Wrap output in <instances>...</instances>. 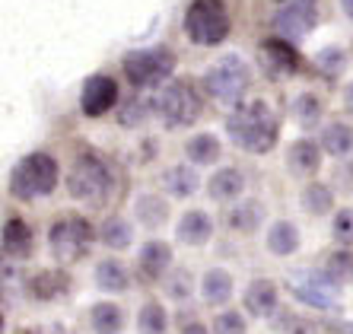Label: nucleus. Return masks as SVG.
Returning a JSON list of instances; mask_svg holds the SVG:
<instances>
[{"label": "nucleus", "instance_id": "f257e3e1", "mask_svg": "<svg viewBox=\"0 0 353 334\" xmlns=\"http://www.w3.org/2000/svg\"><path fill=\"white\" fill-rule=\"evenodd\" d=\"M226 130H230L232 144L248 153H268L277 144V118L268 102H248L239 112H232Z\"/></svg>", "mask_w": 353, "mask_h": 334}, {"label": "nucleus", "instance_id": "f03ea898", "mask_svg": "<svg viewBox=\"0 0 353 334\" xmlns=\"http://www.w3.org/2000/svg\"><path fill=\"white\" fill-rule=\"evenodd\" d=\"M58 163L48 153H29L19 159V166L10 175V191L23 201L32 197H45L58 188Z\"/></svg>", "mask_w": 353, "mask_h": 334}, {"label": "nucleus", "instance_id": "7ed1b4c3", "mask_svg": "<svg viewBox=\"0 0 353 334\" xmlns=\"http://www.w3.org/2000/svg\"><path fill=\"white\" fill-rule=\"evenodd\" d=\"M185 35L194 45H220L230 35V13L223 7V0H191L185 13Z\"/></svg>", "mask_w": 353, "mask_h": 334}, {"label": "nucleus", "instance_id": "20e7f679", "mask_svg": "<svg viewBox=\"0 0 353 334\" xmlns=\"http://www.w3.org/2000/svg\"><path fill=\"white\" fill-rule=\"evenodd\" d=\"M204 86L207 92L223 102V106H236L239 99L245 96V86H248V67L242 64L239 55H226L220 57L204 77Z\"/></svg>", "mask_w": 353, "mask_h": 334}, {"label": "nucleus", "instance_id": "39448f33", "mask_svg": "<svg viewBox=\"0 0 353 334\" xmlns=\"http://www.w3.org/2000/svg\"><path fill=\"white\" fill-rule=\"evenodd\" d=\"M175 70V57L165 48H147V51H131L124 57V77L137 86V90H150L169 80Z\"/></svg>", "mask_w": 353, "mask_h": 334}, {"label": "nucleus", "instance_id": "423d86ee", "mask_svg": "<svg viewBox=\"0 0 353 334\" xmlns=\"http://www.w3.org/2000/svg\"><path fill=\"white\" fill-rule=\"evenodd\" d=\"M67 188L80 201L99 204L112 191V172H108V166L99 156H80L74 163V169H70V175H67Z\"/></svg>", "mask_w": 353, "mask_h": 334}, {"label": "nucleus", "instance_id": "0eeeda50", "mask_svg": "<svg viewBox=\"0 0 353 334\" xmlns=\"http://www.w3.org/2000/svg\"><path fill=\"white\" fill-rule=\"evenodd\" d=\"M153 106H157L165 128H188L201 115V99L188 83H169Z\"/></svg>", "mask_w": 353, "mask_h": 334}, {"label": "nucleus", "instance_id": "6e6552de", "mask_svg": "<svg viewBox=\"0 0 353 334\" xmlns=\"http://www.w3.org/2000/svg\"><path fill=\"white\" fill-rule=\"evenodd\" d=\"M48 245H51V255L58 261H77L83 255L90 252L92 245V226L80 217H67V220L54 223L48 233Z\"/></svg>", "mask_w": 353, "mask_h": 334}, {"label": "nucleus", "instance_id": "1a4fd4ad", "mask_svg": "<svg viewBox=\"0 0 353 334\" xmlns=\"http://www.w3.org/2000/svg\"><path fill=\"white\" fill-rule=\"evenodd\" d=\"M319 23V3L315 0H290L277 10L274 17V29L283 39H305Z\"/></svg>", "mask_w": 353, "mask_h": 334}, {"label": "nucleus", "instance_id": "9d476101", "mask_svg": "<svg viewBox=\"0 0 353 334\" xmlns=\"http://www.w3.org/2000/svg\"><path fill=\"white\" fill-rule=\"evenodd\" d=\"M118 102V83L112 77H90V80L83 83V92H80V108L83 115H90V118H99V115H105L108 108H115Z\"/></svg>", "mask_w": 353, "mask_h": 334}, {"label": "nucleus", "instance_id": "9b49d317", "mask_svg": "<svg viewBox=\"0 0 353 334\" xmlns=\"http://www.w3.org/2000/svg\"><path fill=\"white\" fill-rule=\"evenodd\" d=\"M261 61H264V70L271 77H287L293 74L299 67V55L290 41H280V39H271L261 45Z\"/></svg>", "mask_w": 353, "mask_h": 334}, {"label": "nucleus", "instance_id": "f8f14e48", "mask_svg": "<svg viewBox=\"0 0 353 334\" xmlns=\"http://www.w3.org/2000/svg\"><path fill=\"white\" fill-rule=\"evenodd\" d=\"M169 268H172V248L165 242L153 239V242H147L140 248V274L147 280H159Z\"/></svg>", "mask_w": 353, "mask_h": 334}, {"label": "nucleus", "instance_id": "ddd939ff", "mask_svg": "<svg viewBox=\"0 0 353 334\" xmlns=\"http://www.w3.org/2000/svg\"><path fill=\"white\" fill-rule=\"evenodd\" d=\"M245 309L258 318L274 315V309H277V286L271 280H252L245 290Z\"/></svg>", "mask_w": 353, "mask_h": 334}, {"label": "nucleus", "instance_id": "4468645a", "mask_svg": "<svg viewBox=\"0 0 353 334\" xmlns=\"http://www.w3.org/2000/svg\"><path fill=\"white\" fill-rule=\"evenodd\" d=\"M175 233H179V239L185 245H204L207 239L214 236V223H210V217H207L204 210H188L179 220Z\"/></svg>", "mask_w": 353, "mask_h": 334}, {"label": "nucleus", "instance_id": "2eb2a0df", "mask_svg": "<svg viewBox=\"0 0 353 334\" xmlns=\"http://www.w3.org/2000/svg\"><path fill=\"white\" fill-rule=\"evenodd\" d=\"M319 163H321V150L312 140H296L287 153V166L293 175H312L319 169Z\"/></svg>", "mask_w": 353, "mask_h": 334}, {"label": "nucleus", "instance_id": "dca6fc26", "mask_svg": "<svg viewBox=\"0 0 353 334\" xmlns=\"http://www.w3.org/2000/svg\"><path fill=\"white\" fill-rule=\"evenodd\" d=\"M201 296H204L210 306H223V302H230L232 296V277L230 271L223 268H210L201 280Z\"/></svg>", "mask_w": 353, "mask_h": 334}, {"label": "nucleus", "instance_id": "f3484780", "mask_svg": "<svg viewBox=\"0 0 353 334\" xmlns=\"http://www.w3.org/2000/svg\"><path fill=\"white\" fill-rule=\"evenodd\" d=\"M3 252L10 258H26V255L32 252V233H29V226L19 217L3 223Z\"/></svg>", "mask_w": 353, "mask_h": 334}, {"label": "nucleus", "instance_id": "a211bd4d", "mask_svg": "<svg viewBox=\"0 0 353 334\" xmlns=\"http://www.w3.org/2000/svg\"><path fill=\"white\" fill-rule=\"evenodd\" d=\"M96 284H99V290H105V293H124L128 284H131V277H128V271H124L121 261L105 258V261H99V268H96Z\"/></svg>", "mask_w": 353, "mask_h": 334}, {"label": "nucleus", "instance_id": "6ab92c4d", "mask_svg": "<svg viewBox=\"0 0 353 334\" xmlns=\"http://www.w3.org/2000/svg\"><path fill=\"white\" fill-rule=\"evenodd\" d=\"M242 188H245L242 172L239 169H220V172H214V179H210L207 191H210L214 201H232V197L242 195Z\"/></svg>", "mask_w": 353, "mask_h": 334}, {"label": "nucleus", "instance_id": "aec40b11", "mask_svg": "<svg viewBox=\"0 0 353 334\" xmlns=\"http://www.w3.org/2000/svg\"><path fill=\"white\" fill-rule=\"evenodd\" d=\"M296 248H299V229H296L293 223L280 220V223H274V226L268 229V252L287 258V255H293Z\"/></svg>", "mask_w": 353, "mask_h": 334}, {"label": "nucleus", "instance_id": "412c9836", "mask_svg": "<svg viewBox=\"0 0 353 334\" xmlns=\"http://www.w3.org/2000/svg\"><path fill=\"white\" fill-rule=\"evenodd\" d=\"M163 185L172 197H188L197 191L201 181H197V172L191 166H172V169L163 172Z\"/></svg>", "mask_w": 353, "mask_h": 334}, {"label": "nucleus", "instance_id": "4be33fe9", "mask_svg": "<svg viewBox=\"0 0 353 334\" xmlns=\"http://www.w3.org/2000/svg\"><path fill=\"white\" fill-rule=\"evenodd\" d=\"M321 150L331 156H347L353 153V128L350 124H328V128L321 130Z\"/></svg>", "mask_w": 353, "mask_h": 334}, {"label": "nucleus", "instance_id": "5701e85b", "mask_svg": "<svg viewBox=\"0 0 353 334\" xmlns=\"http://www.w3.org/2000/svg\"><path fill=\"white\" fill-rule=\"evenodd\" d=\"M185 153L194 166H214L220 159V140L214 134H194V137L185 144Z\"/></svg>", "mask_w": 353, "mask_h": 334}, {"label": "nucleus", "instance_id": "b1692460", "mask_svg": "<svg viewBox=\"0 0 353 334\" xmlns=\"http://www.w3.org/2000/svg\"><path fill=\"white\" fill-rule=\"evenodd\" d=\"M90 322L96 334H118L124 328V315L115 302H96L90 309Z\"/></svg>", "mask_w": 353, "mask_h": 334}, {"label": "nucleus", "instance_id": "393cba45", "mask_svg": "<svg viewBox=\"0 0 353 334\" xmlns=\"http://www.w3.org/2000/svg\"><path fill=\"white\" fill-rule=\"evenodd\" d=\"M264 220V207L261 201H245V204H236L230 210V226L239 233H255Z\"/></svg>", "mask_w": 353, "mask_h": 334}, {"label": "nucleus", "instance_id": "a878e982", "mask_svg": "<svg viewBox=\"0 0 353 334\" xmlns=\"http://www.w3.org/2000/svg\"><path fill=\"white\" fill-rule=\"evenodd\" d=\"M134 210H137L140 223H143V226H150V229L163 226L165 217H169V207H165V201H163V197H157V195H140L137 204H134Z\"/></svg>", "mask_w": 353, "mask_h": 334}, {"label": "nucleus", "instance_id": "bb28decb", "mask_svg": "<svg viewBox=\"0 0 353 334\" xmlns=\"http://www.w3.org/2000/svg\"><path fill=\"white\" fill-rule=\"evenodd\" d=\"M102 242L108 245V248H128L131 245V236H134V229H131V223L124 220V217H108L105 220V226H102Z\"/></svg>", "mask_w": 353, "mask_h": 334}, {"label": "nucleus", "instance_id": "cd10ccee", "mask_svg": "<svg viewBox=\"0 0 353 334\" xmlns=\"http://www.w3.org/2000/svg\"><path fill=\"white\" fill-rule=\"evenodd\" d=\"M165 312L159 302H143L137 312V331L140 334H165Z\"/></svg>", "mask_w": 353, "mask_h": 334}, {"label": "nucleus", "instance_id": "c85d7f7f", "mask_svg": "<svg viewBox=\"0 0 353 334\" xmlns=\"http://www.w3.org/2000/svg\"><path fill=\"white\" fill-rule=\"evenodd\" d=\"M303 207L309 213H328L334 207V195H331L328 185H321V181H312V185H305L303 191Z\"/></svg>", "mask_w": 353, "mask_h": 334}, {"label": "nucleus", "instance_id": "c756f323", "mask_svg": "<svg viewBox=\"0 0 353 334\" xmlns=\"http://www.w3.org/2000/svg\"><path fill=\"white\" fill-rule=\"evenodd\" d=\"M293 296L296 299H303V302H309V306H315V309H328V312L337 309L334 296L325 293V290H319V286H312V284H293Z\"/></svg>", "mask_w": 353, "mask_h": 334}, {"label": "nucleus", "instance_id": "7c9ffc66", "mask_svg": "<svg viewBox=\"0 0 353 334\" xmlns=\"http://www.w3.org/2000/svg\"><path fill=\"white\" fill-rule=\"evenodd\" d=\"M150 108H157V106H150L147 99H140V96H134V99H128L121 108H118V121L124 124V128H134V124H140V121H147V115H150Z\"/></svg>", "mask_w": 353, "mask_h": 334}, {"label": "nucleus", "instance_id": "2f4dec72", "mask_svg": "<svg viewBox=\"0 0 353 334\" xmlns=\"http://www.w3.org/2000/svg\"><path fill=\"white\" fill-rule=\"evenodd\" d=\"M325 271L337 284H350L353 280V255L350 252H334L328 261H325Z\"/></svg>", "mask_w": 353, "mask_h": 334}, {"label": "nucleus", "instance_id": "473e14b6", "mask_svg": "<svg viewBox=\"0 0 353 334\" xmlns=\"http://www.w3.org/2000/svg\"><path fill=\"white\" fill-rule=\"evenodd\" d=\"M293 112H296V118H299V124L303 128H312V124H319V118H321V102L315 96H299L296 99V106H293Z\"/></svg>", "mask_w": 353, "mask_h": 334}, {"label": "nucleus", "instance_id": "72a5a7b5", "mask_svg": "<svg viewBox=\"0 0 353 334\" xmlns=\"http://www.w3.org/2000/svg\"><path fill=\"white\" fill-rule=\"evenodd\" d=\"M64 286L67 284H64L61 274H39V277L32 280V296H39V299H51V296H58Z\"/></svg>", "mask_w": 353, "mask_h": 334}, {"label": "nucleus", "instance_id": "f704fd0d", "mask_svg": "<svg viewBox=\"0 0 353 334\" xmlns=\"http://www.w3.org/2000/svg\"><path fill=\"white\" fill-rule=\"evenodd\" d=\"M214 334H245V318L239 312H220L214 318Z\"/></svg>", "mask_w": 353, "mask_h": 334}, {"label": "nucleus", "instance_id": "c9c22d12", "mask_svg": "<svg viewBox=\"0 0 353 334\" xmlns=\"http://www.w3.org/2000/svg\"><path fill=\"white\" fill-rule=\"evenodd\" d=\"M334 239L344 245H353V210L350 207H344V210L334 213Z\"/></svg>", "mask_w": 353, "mask_h": 334}, {"label": "nucleus", "instance_id": "e433bc0d", "mask_svg": "<svg viewBox=\"0 0 353 334\" xmlns=\"http://www.w3.org/2000/svg\"><path fill=\"white\" fill-rule=\"evenodd\" d=\"M341 64H344V55L337 48H328V51H321L319 55V67H325L328 74H337L341 70Z\"/></svg>", "mask_w": 353, "mask_h": 334}, {"label": "nucleus", "instance_id": "4c0bfd02", "mask_svg": "<svg viewBox=\"0 0 353 334\" xmlns=\"http://www.w3.org/2000/svg\"><path fill=\"white\" fill-rule=\"evenodd\" d=\"M169 286H172V296H185V293H188V274H185V271H179Z\"/></svg>", "mask_w": 353, "mask_h": 334}, {"label": "nucleus", "instance_id": "58836bf2", "mask_svg": "<svg viewBox=\"0 0 353 334\" xmlns=\"http://www.w3.org/2000/svg\"><path fill=\"white\" fill-rule=\"evenodd\" d=\"M181 334H210V331H207L201 322H194V325H185V331H181Z\"/></svg>", "mask_w": 353, "mask_h": 334}, {"label": "nucleus", "instance_id": "ea45409f", "mask_svg": "<svg viewBox=\"0 0 353 334\" xmlns=\"http://www.w3.org/2000/svg\"><path fill=\"white\" fill-rule=\"evenodd\" d=\"M344 106H347V112H353V83L347 86V92H344Z\"/></svg>", "mask_w": 353, "mask_h": 334}, {"label": "nucleus", "instance_id": "a19ab883", "mask_svg": "<svg viewBox=\"0 0 353 334\" xmlns=\"http://www.w3.org/2000/svg\"><path fill=\"white\" fill-rule=\"evenodd\" d=\"M341 7H344V13L353 19V0H341Z\"/></svg>", "mask_w": 353, "mask_h": 334}]
</instances>
